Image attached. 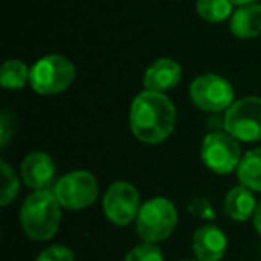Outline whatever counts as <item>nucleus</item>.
Returning <instances> with one entry per match:
<instances>
[{
  "mask_svg": "<svg viewBox=\"0 0 261 261\" xmlns=\"http://www.w3.org/2000/svg\"><path fill=\"white\" fill-rule=\"evenodd\" d=\"M22 179L29 188L43 190L52 182L56 174L54 160L47 152H33L22 161Z\"/></svg>",
  "mask_w": 261,
  "mask_h": 261,
  "instance_id": "nucleus-12",
  "label": "nucleus"
},
{
  "mask_svg": "<svg viewBox=\"0 0 261 261\" xmlns=\"http://www.w3.org/2000/svg\"><path fill=\"white\" fill-rule=\"evenodd\" d=\"M224 130L242 142L261 140V97H245L232 102L225 111Z\"/></svg>",
  "mask_w": 261,
  "mask_h": 261,
  "instance_id": "nucleus-6",
  "label": "nucleus"
},
{
  "mask_svg": "<svg viewBox=\"0 0 261 261\" xmlns=\"http://www.w3.org/2000/svg\"><path fill=\"white\" fill-rule=\"evenodd\" d=\"M129 122L140 142L158 145L174 133L175 108L165 93L145 90L133 100Z\"/></svg>",
  "mask_w": 261,
  "mask_h": 261,
  "instance_id": "nucleus-1",
  "label": "nucleus"
},
{
  "mask_svg": "<svg viewBox=\"0 0 261 261\" xmlns=\"http://www.w3.org/2000/svg\"><path fill=\"white\" fill-rule=\"evenodd\" d=\"M190 97L199 109L207 113L227 111L234 102V90L231 83L217 73L197 77L190 86Z\"/></svg>",
  "mask_w": 261,
  "mask_h": 261,
  "instance_id": "nucleus-8",
  "label": "nucleus"
},
{
  "mask_svg": "<svg viewBox=\"0 0 261 261\" xmlns=\"http://www.w3.org/2000/svg\"><path fill=\"white\" fill-rule=\"evenodd\" d=\"M232 4L236 6H247V4H252V2H256V0H231Z\"/></svg>",
  "mask_w": 261,
  "mask_h": 261,
  "instance_id": "nucleus-23",
  "label": "nucleus"
},
{
  "mask_svg": "<svg viewBox=\"0 0 261 261\" xmlns=\"http://www.w3.org/2000/svg\"><path fill=\"white\" fill-rule=\"evenodd\" d=\"M257 207V202L252 195V190L247 186H234L231 192L225 195L224 211L229 218L236 222H243L247 218L254 217V211Z\"/></svg>",
  "mask_w": 261,
  "mask_h": 261,
  "instance_id": "nucleus-14",
  "label": "nucleus"
},
{
  "mask_svg": "<svg viewBox=\"0 0 261 261\" xmlns=\"http://www.w3.org/2000/svg\"><path fill=\"white\" fill-rule=\"evenodd\" d=\"M140 193L130 182H113L104 195V213L115 225H127L138 217Z\"/></svg>",
  "mask_w": 261,
  "mask_h": 261,
  "instance_id": "nucleus-9",
  "label": "nucleus"
},
{
  "mask_svg": "<svg viewBox=\"0 0 261 261\" xmlns=\"http://www.w3.org/2000/svg\"><path fill=\"white\" fill-rule=\"evenodd\" d=\"M177 225V210L165 197L147 200L136 217V232L143 242L158 243L167 240Z\"/></svg>",
  "mask_w": 261,
  "mask_h": 261,
  "instance_id": "nucleus-3",
  "label": "nucleus"
},
{
  "mask_svg": "<svg viewBox=\"0 0 261 261\" xmlns=\"http://www.w3.org/2000/svg\"><path fill=\"white\" fill-rule=\"evenodd\" d=\"M0 83L6 90H22L31 83V68L20 59H8L2 65Z\"/></svg>",
  "mask_w": 261,
  "mask_h": 261,
  "instance_id": "nucleus-16",
  "label": "nucleus"
},
{
  "mask_svg": "<svg viewBox=\"0 0 261 261\" xmlns=\"http://www.w3.org/2000/svg\"><path fill=\"white\" fill-rule=\"evenodd\" d=\"M197 15L211 23H220L232 15L231 0H197Z\"/></svg>",
  "mask_w": 261,
  "mask_h": 261,
  "instance_id": "nucleus-17",
  "label": "nucleus"
},
{
  "mask_svg": "<svg viewBox=\"0 0 261 261\" xmlns=\"http://www.w3.org/2000/svg\"><path fill=\"white\" fill-rule=\"evenodd\" d=\"M186 261H192V259H186ZM197 261H199V259H197Z\"/></svg>",
  "mask_w": 261,
  "mask_h": 261,
  "instance_id": "nucleus-24",
  "label": "nucleus"
},
{
  "mask_svg": "<svg viewBox=\"0 0 261 261\" xmlns=\"http://www.w3.org/2000/svg\"><path fill=\"white\" fill-rule=\"evenodd\" d=\"M0 168H2V199H0V204L2 206H9L15 200V197L18 195L20 185L13 168L6 161L0 163Z\"/></svg>",
  "mask_w": 261,
  "mask_h": 261,
  "instance_id": "nucleus-18",
  "label": "nucleus"
},
{
  "mask_svg": "<svg viewBox=\"0 0 261 261\" xmlns=\"http://www.w3.org/2000/svg\"><path fill=\"white\" fill-rule=\"evenodd\" d=\"M75 66L68 58L50 54L38 59L31 68V86L40 95H58L72 86Z\"/></svg>",
  "mask_w": 261,
  "mask_h": 261,
  "instance_id": "nucleus-4",
  "label": "nucleus"
},
{
  "mask_svg": "<svg viewBox=\"0 0 261 261\" xmlns=\"http://www.w3.org/2000/svg\"><path fill=\"white\" fill-rule=\"evenodd\" d=\"M125 261H163V252L156 243H142L136 245L125 256Z\"/></svg>",
  "mask_w": 261,
  "mask_h": 261,
  "instance_id": "nucleus-19",
  "label": "nucleus"
},
{
  "mask_svg": "<svg viewBox=\"0 0 261 261\" xmlns=\"http://www.w3.org/2000/svg\"><path fill=\"white\" fill-rule=\"evenodd\" d=\"M252 222H254V227H256L257 234L261 236V200L257 202V207H256V211H254Z\"/></svg>",
  "mask_w": 261,
  "mask_h": 261,
  "instance_id": "nucleus-22",
  "label": "nucleus"
},
{
  "mask_svg": "<svg viewBox=\"0 0 261 261\" xmlns=\"http://www.w3.org/2000/svg\"><path fill=\"white\" fill-rule=\"evenodd\" d=\"M231 33L242 40H252L261 34V4L240 6V9L231 16Z\"/></svg>",
  "mask_w": 261,
  "mask_h": 261,
  "instance_id": "nucleus-13",
  "label": "nucleus"
},
{
  "mask_svg": "<svg viewBox=\"0 0 261 261\" xmlns=\"http://www.w3.org/2000/svg\"><path fill=\"white\" fill-rule=\"evenodd\" d=\"M181 79H182L181 65L170 58H161L147 68L145 75H143V86L149 91L165 93V91L177 86L181 83Z\"/></svg>",
  "mask_w": 261,
  "mask_h": 261,
  "instance_id": "nucleus-11",
  "label": "nucleus"
},
{
  "mask_svg": "<svg viewBox=\"0 0 261 261\" xmlns=\"http://www.w3.org/2000/svg\"><path fill=\"white\" fill-rule=\"evenodd\" d=\"M20 224L29 238L36 242L50 240L61 224V204L54 192L34 190L22 204Z\"/></svg>",
  "mask_w": 261,
  "mask_h": 261,
  "instance_id": "nucleus-2",
  "label": "nucleus"
},
{
  "mask_svg": "<svg viewBox=\"0 0 261 261\" xmlns=\"http://www.w3.org/2000/svg\"><path fill=\"white\" fill-rule=\"evenodd\" d=\"M236 174L243 186L252 192H261V147L243 154Z\"/></svg>",
  "mask_w": 261,
  "mask_h": 261,
  "instance_id": "nucleus-15",
  "label": "nucleus"
},
{
  "mask_svg": "<svg viewBox=\"0 0 261 261\" xmlns=\"http://www.w3.org/2000/svg\"><path fill=\"white\" fill-rule=\"evenodd\" d=\"M200 158L204 165L215 174H231L242 161V147L238 140L227 130H213L206 135L200 147Z\"/></svg>",
  "mask_w": 261,
  "mask_h": 261,
  "instance_id": "nucleus-5",
  "label": "nucleus"
},
{
  "mask_svg": "<svg viewBox=\"0 0 261 261\" xmlns=\"http://www.w3.org/2000/svg\"><path fill=\"white\" fill-rule=\"evenodd\" d=\"M36 261H73V252L65 245H50L38 254Z\"/></svg>",
  "mask_w": 261,
  "mask_h": 261,
  "instance_id": "nucleus-20",
  "label": "nucleus"
},
{
  "mask_svg": "<svg viewBox=\"0 0 261 261\" xmlns=\"http://www.w3.org/2000/svg\"><path fill=\"white\" fill-rule=\"evenodd\" d=\"M13 133H15V118L8 111H4L2 118H0V143H2V147L8 145Z\"/></svg>",
  "mask_w": 261,
  "mask_h": 261,
  "instance_id": "nucleus-21",
  "label": "nucleus"
},
{
  "mask_svg": "<svg viewBox=\"0 0 261 261\" xmlns=\"http://www.w3.org/2000/svg\"><path fill=\"white\" fill-rule=\"evenodd\" d=\"M227 250V236L217 225H202L193 234V254L199 261H220Z\"/></svg>",
  "mask_w": 261,
  "mask_h": 261,
  "instance_id": "nucleus-10",
  "label": "nucleus"
},
{
  "mask_svg": "<svg viewBox=\"0 0 261 261\" xmlns=\"http://www.w3.org/2000/svg\"><path fill=\"white\" fill-rule=\"evenodd\" d=\"M59 204L66 210L90 207L98 197V182L88 170H73L65 174L54 186Z\"/></svg>",
  "mask_w": 261,
  "mask_h": 261,
  "instance_id": "nucleus-7",
  "label": "nucleus"
}]
</instances>
